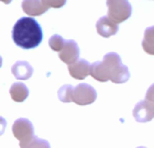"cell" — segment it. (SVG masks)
Listing matches in <instances>:
<instances>
[{"mask_svg":"<svg viewBox=\"0 0 154 148\" xmlns=\"http://www.w3.org/2000/svg\"><path fill=\"white\" fill-rule=\"evenodd\" d=\"M133 115L139 123L150 122L154 118V107L146 99L141 100L135 105Z\"/></svg>","mask_w":154,"mask_h":148,"instance_id":"obj_6","label":"cell"},{"mask_svg":"<svg viewBox=\"0 0 154 148\" xmlns=\"http://www.w3.org/2000/svg\"><path fill=\"white\" fill-rule=\"evenodd\" d=\"M1 1H2L3 3H5V4H6V5H7V4H9L12 0H1Z\"/></svg>","mask_w":154,"mask_h":148,"instance_id":"obj_19","label":"cell"},{"mask_svg":"<svg viewBox=\"0 0 154 148\" xmlns=\"http://www.w3.org/2000/svg\"><path fill=\"white\" fill-rule=\"evenodd\" d=\"M137 148H147V147H144V146H139V147Z\"/></svg>","mask_w":154,"mask_h":148,"instance_id":"obj_20","label":"cell"},{"mask_svg":"<svg viewBox=\"0 0 154 148\" xmlns=\"http://www.w3.org/2000/svg\"><path fill=\"white\" fill-rule=\"evenodd\" d=\"M142 46L146 53L154 55V25L146 28Z\"/></svg>","mask_w":154,"mask_h":148,"instance_id":"obj_13","label":"cell"},{"mask_svg":"<svg viewBox=\"0 0 154 148\" xmlns=\"http://www.w3.org/2000/svg\"><path fill=\"white\" fill-rule=\"evenodd\" d=\"M42 4L47 7H53V8H60L65 5L67 0H42Z\"/></svg>","mask_w":154,"mask_h":148,"instance_id":"obj_17","label":"cell"},{"mask_svg":"<svg viewBox=\"0 0 154 148\" xmlns=\"http://www.w3.org/2000/svg\"><path fill=\"white\" fill-rule=\"evenodd\" d=\"M14 43L20 48L30 50L36 48L43 38L42 30L39 23L32 17H22L12 30Z\"/></svg>","mask_w":154,"mask_h":148,"instance_id":"obj_2","label":"cell"},{"mask_svg":"<svg viewBox=\"0 0 154 148\" xmlns=\"http://www.w3.org/2000/svg\"><path fill=\"white\" fill-rule=\"evenodd\" d=\"M20 148H51V146L47 140L34 137L29 143L20 146Z\"/></svg>","mask_w":154,"mask_h":148,"instance_id":"obj_16","label":"cell"},{"mask_svg":"<svg viewBox=\"0 0 154 148\" xmlns=\"http://www.w3.org/2000/svg\"><path fill=\"white\" fill-rule=\"evenodd\" d=\"M75 88L72 85H63L58 90V97L59 99L63 103H69L73 102V95H74Z\"/></svg>","mask_w":154,"mask_h":148,"instance_id":"obj_14","label":"cell"},{"mask_svg":"<svg viewBox=\"0 0 154 148\" xmlns=\"http://www.w3.org/2000/svg\"><path fill=\"white\" fill-rule=\"evenodd\" d=\"M65 43L66 41L59 34H54L49 39V46L52 51L58 52H60L63 49Z\"/></svg>","mask_w":154,"mask_h":148,"instance_id":"obj_15","label":"cell"},{"mask_svg":"<svg viewBox=\"0 0 154 148\" xmlns=\"http://www.w3.org/2000/svg\"><path fill=\"white\" fill-rule=\"evenodd\" d=\"M22 8L25 14L31 16L42 15L49 9V7L42 4V0H23Z\"/></svg>","mask_w":154,"mask_h":148,"instance_id":"obj_11","label":"cell"},{"mask_svg":"<svg viewBox=\"0 0 154 148\" xmlns=\"http://www.w3.org/2000/svg\"><path fill=\"white\" fill-rule=\"evenodd\" d=\"M108 17L116 24H120L130 18L132 5L128 0H106Z\"/></svg>","mask_w":154,"mask_h":148,"instance_id":"obj_3","label":"cell"},{"mask_svg":"<svg viewBox=\"0 0 154 148\" xmlns=\"http://www.w3.org/2000/svg\"><path fill=\"white\" fill-rule=\"evenodd\" d=\"M90 75L99 82L111 80L116 84H122L130 79L128 67L122 63L121 57L116 52L106 53L102 61L91 64Z\"/></svg>","mask_w":154,"mask_h":148,"instance_id":"obj_1","label":"cell"},{"mask_svg":"<svg viewBox=\"0 0 154 148\" xmlns=\"http://www.w3.org/2000/svg\"><path fill=\"white\" fill-rule=\"evenodd\" d=\"M12 132L14 137L19 140V146L29 143L34 137V128L32 122L26 118H18L12 127Z\"/></svg>","mask_w":154,"mask_h":148,"instance_id":"obj_4","label":"cell"},{"mask_svg":"<svg viewBox=\"0 0 154 148\" xmlns=\"http://www.w3.org/2000/svg\"><path fill=\"white\" fill-rule=\"evenodd\" d=\"M97 33L105 38H108L115 35L118 32V24L113 22L108 16H103L99 18L96 24Z\"/></svg>","mask_w":154,"mask_h":148,"instance_id":"obj_9","label":"cell"},{"mask_svg":"<svg viewBox=\"0 0 154 148\" xmlns=\"http://www.w3.org/2000/svg\"><path fill=\"white\" fill-rule=\"evenodd\" d=\"M12 73L16 80H26L32 76L33 69L32 65L25 61H18L12 66Z\"/></svg>","mask_w":154,"mask_h":148,"instance_id":"obj_10","label":"cell"},{"mask_svg":"<svg viewBox=\"0 0 154 148\" xmlns=\"http://www.w3.org/2000/svg\"><path fill=\"white\" fill-rule=\"evenodd\" d=\"M80 51L78 43L74 40H67L63 49L59 52L60 59L68 65L75 63L79 59Z\"/></svg>","mask_w":154,"mask_h":148,"instance_id":"obj_7","label":"cell"},{"mask_svg":"<svg viewBox=\"0 0 154 148\" xmlns=\"http://www.w3.org/2000/svg\"><path fill=\"white\" fill-rule=\"evenodd\" d=\"M97 90L89 84L81 83L74 90L73 102L79 106H87L94 103L97 99Z\"/></svg>","mask_w":154,"mask_h":148,"instance_id":"obj_5","label":"cell"},{"mask_svg":"<svg viewBox=\"0 0 154 148\" xmlns=\"http://www.w3.org/2000/svg\"><path fill=\"white\" fill-rule=\"evenodd\" d=\"M70 76L76 80H84L90 75L91 64L85 59H79L75 63L68 66Z\"/></svg>","mask_w":154,"mask_h":148,"instance_id":"obj_8","label":"cell"},{"mask_svg":"<svg viewBox=\"0 0 154 148\" xmlns=\"http://www.w3.org/2000/svg\"><path fill=\"white\" fill-rule=\"evenodd\" d=\"M12 99L15 102H23L29 96V90L23 82L14 83L9 90Z\"/></svg>","mask_w":154,"mask_h":148,"instance_id":"obj_12","label":"cell"},{"mask_svg":"<svg viewBox=\"0 0 154 148\" xmlns=\"http://www.w3.org/2000/svg\"><path fill=\"white\" fill-rule=\"evenodd\" d=\"M145 99L154 107V84H152L148 89V90L146 92V95H145Z\"/></svg>","mask_w":154,"mask_h":148,"instance_id":"obj_18","label":"cell"}]
</instances>
